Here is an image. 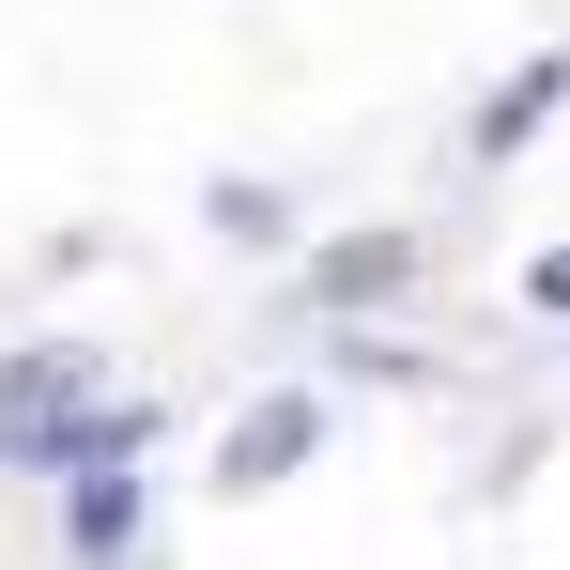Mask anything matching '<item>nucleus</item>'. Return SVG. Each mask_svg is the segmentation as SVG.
Segmentation results:
<instances>
[{"label":"nucleus","instance_id":"nucleus-1","mask_svg":"<svg viewBox=\"0 0 570 570\" xmlns=\"http://www.w3.org/2000/svg\"><path fill=\"white\" fill-rule=\"evenodd\" d=\"M308 448H324V401H308V385H278V401H247V432L216 448V493H278Z\"/></svg>","mask_w":570,"mask_h":570},{"label":"nucleus","instance_id":"nucleus-2","mask_svg":"<svg viewBox=\"0 0 570 570\" xmlns=\"http://www.w3.org/2000/svg\"><path fill=\"white\" fill-rule=\"evenodd\" d=\"M62 556H78V570L139 556V493H124V478H62Z\"/></svg>","mask_w":570,"mask_h":570},{"label":"nucleus","instance_id":"nucleus-3","mask_svg":"<svg viewBox=\"0 0 570 570\" xmlns=\"http://www.w3.org/2000/svg\"><path fill=\"white\" fill-rule=\"evenodd\" d=\"M570 94V47H540V62H524V78H509V94L478 108V155H509V139H524V124H540V108Z\"/></svg>","mask_w":570,"mask_h":570},{"label":"nucleus","instance_id":"nucleus-4","mask_svg":"<svg viewBox=\"0 0 570 570\" xmlns=\"http://www.w3.org/2000/svg\"><path fill=\"white\" fill-rule=\"evenodd\" d=\"M385 278H401V232H355V247H324V263H308V293H324V308H371Z\"/></svg>","mask_w":570,"mask_h":570},{"label":"nucleus","instance_id":"nucleus-5","mask_svg":"<svg viewBox=\"0 0 570 570\" xmlns=\"http://www.w3.org/2000/svg\"><path fill=\"white\" fill-rule=\"evenodd\" d=\"M524 308H540V324H570V247H540V263H524Z\"/></svg>","mask_w":570,"mask_h":570}]
</instances>
